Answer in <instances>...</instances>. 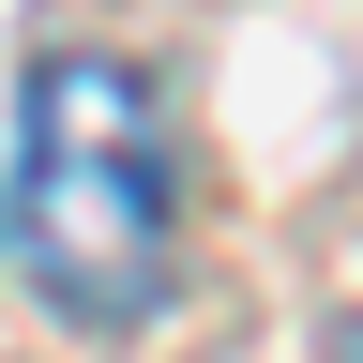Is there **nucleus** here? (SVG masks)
<instances>
[{"label": "nucleus", "instance_id": "nucleus-1", "mask_svg": "<svg viewBox=\"0 0 363 363\" xmlns=\"http://www.w3.org/2000/svg\"><path fill=\"white\" fill-rule=\"evenodd\" d=\"M182 242V136L121 45H30L16 76V288L76 333H136Z\"/></svg>", "mask_w": 363, "mask_h": 363}]
</instances>
